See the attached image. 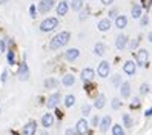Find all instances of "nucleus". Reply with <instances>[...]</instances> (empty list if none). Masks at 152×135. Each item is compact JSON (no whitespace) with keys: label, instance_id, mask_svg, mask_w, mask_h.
I'll use <instances>...</instances> for the list:
<instances>
[{"label":"nucleus","instance_id":"bb28decb","mask_svg":"<svg viewBox=\"0 0 152 135\" xmlns=\"http://www.w3.org/2000/svg\"><path fill=\"white\" fill-rule=\"evenodd\" d=\"M112 135H124L123 128H121L120 124H114L112 126Z\"/></svg>","mask_w":152,"mask_h":135},{"label":"nucleus","instance_id":"c9c22d12","mask_svg":"<svg viewBox=\"0 0 152 135\" xmlns=\"http://www.w3.org/2000/svg\"><path fill=\"white\" fill-rule=\"evenodd\" d=\"M138 104H140V100H138V98H134V101H132V107H138Z\"/></svg>","mask_w":152,"mask_h":135},{"label":"nucleus","instance_id":"4be33fe9","mask_svg":"<svg viewBox=\"0 0 152 135\" xmlns=\"http://www.w3.org/2000/svg\"><path fill=\"white\" fill-rule=\"evenodd\" d=\"M104 103H106V98H104V95L103 94H100L97 98H95V103H94V106L97 107V109H102V107L104 106Z\"/></svg>","mask_w":152,"mask_h":135},{"label":"nucleus","instance_id":"e433bc0d","mask_svg":"<svg viewBox=\"0 0 152 135\" xmlns=\"http://www.w3.org/2000/svg\"><path fill=\"white\" fill-rule=\"evenodd\" d=\"M66 135H77L75 129H66Z\"/></svg>","mask_w":152,"mask_h":135},{"label":"nucleus","instance_id":"2eb2a0df","mask_svg":"<svg viewBox=\"0 0 152 135\" xmlns=\"http://www.w3.org/2000/svg\"><path fill=\"white\" fill-rule=\"evenodd\" d=\"M68 9H69V5H68L66 0H63V2H58V5H57V14H58V15H66Z\"/></svg>","mask_w":152,"mask_h":135},{"label":"nucleus","instance_id":"ea45409f","mask_svg":"<svg viewBox=\"0 0 152 135\" xmlns=\"http://www.w3.org/2000/svg\"><path fill=\"white\" fill-rule=\"evenodd\" d=\"M112 2H114V0H102V3H103V5H111Z\"/></svg>","mask_w":152,"mask_h":135},{"label":"nucleus","instance_id":"423d86ee","mask_svg":"<svg viewBox=\"0 0 152 135\" xmlns=\"http://www.w3.org/2000/svg\"><path fill=\"white\" fill-rule=\"evenodd\" d=\"M35 129H37V123L35 121H29L23 126L22 129V135H34L35 134Z\"/></svg>","mask_w":152,"mask_h":135},{"label":"nucleus","instance_id":"a18cd8bd","mask_svg":"<svg viewBox=\"0 0 152 135\" xmlns=\"http://www.w3.org/2000/svg\"><path fill=\"white\" fill-rule=\"evenodd\" d=\"M148 40H149V43H152V32L148 34Z\"/></svg>","mask_w":152,"mask_h":135},{"label":"nucleus","instance_id":"a19ab883","mask_svg":"<svg viewBox=\"0 0 152 135\" xmlns=\"http://www.w3.org/2000/svg\"><path fill=\"white\" fill-rule=\"evenodd\" d=\"M92 124H94V126L98 124V117H94V118H92Z\"/></svg>","mask_w":152,"mask_h":135},{"label":"nucleus","instance_id":"79ce46f5","mask_svg":"<svg viewBox=\"0 0 152 135\" xmlns=\"http://www.w3.org/2000/svg\"><path fill=\"white\" fill-rule=\"evenodd\" d=\"M145 115H146V117H151V115H152V107H149V109L146 111V114H145Z\"/></svg>","mask_w":152,"mask_h":135},{"label":"nucleus","instance_id":"4c0bfd02","mask_svg":"<svg viewBox=\"0 0 152 135\" xmlns=\"http://www.w3.org/2000/svg\"><path fill=\"white\" fill-rule=\"evenodd\" d=\"M6 78H8V71H3L2 72V82H6Z\"/></svg>","mask_w":152,"mask_h":135},{"label":"nucleus","instance_id":"0eeeda50","mask_svg":"<svg viewBox=\"0 0 152 135\" xmlns=\"http://www.w3.org/2000/svg\"><path fill=\"white\" fill-rule=\"evenodd\" d=\"M148 58H149V52L146 49H140L137 52V60H138V65L140 66H146Z\"/></svg>","mask_w":152,"mask_h":135},{"label":"nucleus","instance_id":"72a5a7b5","mask_svg":"<svg viewBox=\"0 0 152 135\" xmlns=\"http://www.w3.org/2000/svg\"><path fill=\"white\" fill-rule=\"evenodd\" d=\"M6 49V40L3 39L2 42H0V52H2V51H5Z\"/></svg>","mask_w":152,"mask_h":135},{"label":"nucleus","instance_id":"9d476101","mask_svg":"<svg viewBox=\"0 0 152 135\" xmlns=\"http://www.w3.org/2000/svg\"><path fill=\"white\" fill-rule=\"evenodd\" d=\"M80 78L83 80V82H92V78H94V69H91V68H85L83 71H82V75H80Z\"/></svg>","mask_w":152,"mask_h":135},{"label":"nucleus","instance_id":"473e14b6","mask_svg":"<svg viewBox=\"0 0 152 135\" xmlns=\"http://www.w3.org/2000/svg\"><path fill=\"white\" fill-rule=\"evenodd\" d=\"M29 12H31V17H32V19H35V15H37V14H35V6H34V5L29 6Z\"/></svg>","mask_w":152,"mask_h":135},{"label":"nucleus","instance_id":"412c9836","mask_svg":"<svg viewBox=\"0 0 152 135\" xmlns=\"http://www.w3.org/2000/svg\"><path fill=\"white\" fill-rule=\"evenodd\" d=\"M61 83H63L65 86H72V85L75 83V77H74L72 74H66V75L63 77V80H61Z\"/></svg>","mask_w":152,"mask_h":135},{"label":"nucleus","instance_id":"f704fd0d","mask_svg":"<svg viewBox=\"0 0 152 135\" xmlns=\"http://www.w3.org/2000/svg\"><path fill=\"white\" fill-rule=\"evenodd\" d=\"M109 17H111V19H117V17H118V15H117V9H112V11L109 12Z\"/></svg>","mask_w":152,"mask_h":135},{"label":"nucleus","instance_id":"f03ea898","mask_svg":"<svg viewBox=\"0 0 152 135\" xmlns=\"http://www.w3.org/2000/svg\"><path fill=\"white\" fill-rule=\"evenodd\" d=\"M57 26H58V20L56 19V17H48V19H45L40 23V31L49 32V31H54Z\"/></svg>","mask_w":152,"mask_h":135},{"label":"nucleus","instance_id":"20e7f679","mask_svg":"<svg viewBox=\"0 0 152 135\" xmlns=\"http://www.w3.org/2000/svg\"><path fill=\"white\" fill-rule=\"evenodd\" d=\"M109 63L108 61H102L100 65H98V68H97V74L100 75L102 78H106L109 75Z\"/></svg>","mask_w":152,"mask_h":135},{"label":"nucleus","instance_id":"1a4fd4ad","mask_svg":"<svg viewBox=\"0 0 152 135\" xmlns=\"http://www.w3.org/2000/svg\"><path fill=\"white\" fill-rule=\"evenodd\" d=\"M75 132H77L78 135H85V134L88 132V121H86L85 118H82V120H78V121H77Z\"/></svg>","mask_w":152,"mask_h":135},{"label":"nucleus","instance_id":"c756f323","mask_svg":"<svg viewBox=\"0 0 152 135\" xmlns=\"http://www.w3.org/2000/svg\"><path fill=\"white\" fill-rule=\"evenodd\" d=\"M8 63L10 65H14V51H8Z\"/></svg>","mask_w":152,"mask_h":135},{"label":"nucleus","instance_id":"58836bf2","mask_svg":"<svg viewBox=\"0 0 152 135\" xmlns=\"http://www.w3.org/2000/svg\"><path fill=\"white\" fill-rule=\"evenodd\" d=\"M148 92V85H141V94H146Z\"/></svg>","mask_w":152,"mask_h":135},{"label":"nucleus","instance_id":"aec40b11","mask_svg":"<svg viewBox=\"0 0 152 135\" xmlns=\"http://www.w3.org/2000/svg\"><path fill=\"white\" fill-rule=\"evenodd\" d=\"M131 14H132L134 19H140V17L143 15V8L140 5H134L132 9H131Z\"/></svg>","mask_w":152,"mask_h":135},{"label":"nucleus","instance_id":"4468645a","mask_svg":"<svg viewBox=\"0 0 152 135\" xmlns=\"http://www.w3.org/2000/svg\"><path fill=\"white\" fill-rule=\"evenodd\" d=\"M54 124V115L52 114H45L42 117V126H45V128H51V126Z\"/></svg>","mask_w":152,"mask_h":135},{"label":"nucleus","instance_id":"f257e3e1","mask_svg":"<svg viewBox=\"0 0 152 135\" xmlns=\"http://www.w3.org/2000/svg\"><path fill=\"white\" fill-rule=\"evenodd\" d=\"M69 39H71V34H69L68 31H63V32L57 34L56 37L51 40L49 49H51V51H57V49H60V48H63L65 45L69 42Z\"/></svg>","mask_w":152,"mask_h":135},{"label":"nucleus","instance_id":"393cba45","mask_svg":"<svg viewBox=\"0 0 152 135\" xmlns=\"http://www.w3.org/2000/svg\"><path fill=\"white\" fill-rule=\"evenodd\" d=\"M71 8H72L74 11H80L83 8V0H72V3H71Z\"/></svg>","mask_w":152,"mask_h":135},{"label":"nucleus","instance_id":"6e6552de","mask_svg":"<svg viewBox=\"0 0 152 135\" xmlns=\"http://www.w3.org/2000/svg\"><path fill=\"white\" fill-rule=\"evenodd\" d=\"M123 72L126 74V75H134V74H135V63H134L132 60L124 61V65H123Z\"/></svg>","mask_w":152,"mask_h":135},{"label":"nucleus","instance_id":"39448f33","mask_svg":"<svg viewBox=\"0 0 152 135\" xmlns=\"http://www.w3.org/2000/svg\"><path fill=\"white\" fill-rule=\"evenodd\" d=\"M17 75H19V80H22V82H25V80H28V78H29V69H28V65H26L25 61L20 65Z\"/></svg>","mask_w":152,"mask_h":135},{"label":"nucleus","instance_id":"7ed1b4c3","mask_svg":"<svg viewBox=\"0 0 152 135\" xmlns=\"http://www.w3.org/2000/svg\"><path fill=\"white\" fill-rule=\"evenodd\" d=\"M52 6H54V0H40L37 8L40 14H46L48 11H51Z\"/></svg>","mask_w":152,"mask_h":135},{"label":"nucleus","instance_id":"5701e85b","mask_svg":"<svg viewBox=\"0 0 152 135\" xmlns=\"http://www.w3.org/2000/svg\"><path fill=\"white\" fill-rule=\"evenodd\" d=\"M104 45L102 43V42H98V43H95V46H94V52H95V55H103L104 54Z\"/></svg>","mask_w":152,"mask_h":135},{"label":"nucleus","instance_id":"f8f14e48","mask_svg":"<svg viewBox=\"0 0 152 135\" xmlns=\"http://www.w3.org/2000/svg\"><path fill=\"white\" fill-rule=\"evenodd\" d=\"M58 101H60V94H58V92H56V94H52V95L48 98L46 106L49 107V109H54V107L58 104Z\"/></svg>","mask_w":152,"mask_h":135},{"label":"nucleus","instance_id":"dca6fc26","mask_svg":"<svg viewBox=\"0 0 152 135\" xmlns=\"http://www.w3.org/2000/svg\"><path fill=\"white\" fill-rule=\"evenodd\" d=\"M97 28H98V31H102V32L109 31V29H111V22H109V19L100 20V22H98V25H97Z\"/></svg>","mask_w":152,"mask_h":135},{"label":"nucleus","instance_id":"2f4dec72","mask_svg":"<svg viewBox=\"0 0 152 135\" xmlns=\"http://www.w3.org/2000/svg\"><path fill=\"white\" fill-rule=\"evenodd\" d=\"M111 82H112V85H118V83H120V75L115 74V77H112Z\"/></svg>","mask_w":152,"mask_h":135},{"label":"nucleus","instance_id":"c03bdc74","mask_svg":"<svg viewBox=\"0 0 152 135\" xmlns=\"http://www.w3.org/2000/svg\"><path fill=\"white\" fill-rule=\"evenodd\" d=\"M146 23H148V17H143V19H141V25L145 26Z\"/></svg>","mask_w":152,"mask_h":135},{"label":"nucleus","instance_id":"37998d69","mask_svg":"<svg viewBox=\"0 0 152 135\" xmlns=\"http://www.w3.org/2000/svg\"><path fill=\"white\" fill-rule=\"evenodd\" d=\"M131 48H132V49H135V48H137V40H134V42L131 43Z\"/></svg>","mask_w":152,"mask_h":135},{"label":"nucleus","instance_id":"ddd939ff","mask_svg":"<svg viewBox=\"0 0 152 135\" xmlns=\"http://www.w3.org/2000/svg\"><path fill=\"white\" fill-rule=\"evenodd\" d=\"M126 43H128V37H126V35H123V34L117 35V39H115V48L121 51V49H124Z\"/></svg>","mask_w":152,"mask_h":135},{"label":"nucleus","instance_id":"7c9ffc66","mask_svg":"<svg viewBox=\"0 0 152 135\" xmlns=\"http://www.w3.org/2000/svg\"><path fill=\"white\" fill-rule=\"evenodd\" d=\"M120 100H117V98H114V100H112V107H114V109H118V107H120Z\"/></svg>","mask_w":152,"mask_h":135},{"label":"nucleus","instance_id":"9b49d317","mask_svg":"<svg viewBox=\"0 0 152 135\" xmlns=\"http://www.w3.org/2000/svg\"><path fill=\"white\" fill-rule=\"evenodd\" d=\"M78 55H80V51H78L77 48H71V49H68V51H66L65 58H66L68 61H74V60H77V58H78Z\"/></svg>","mask_w":152,"mask_h":135},{"label":"nucleus","instance_id":"cd10ccee","mask_svg":"<svg viewBox=\"0 0 152 135\" xmlns=\"http://www.w3.org/2000/svg\"><path fill=\"white\" fill-rule=\"evenodd\" d=\"M123 123H124V126H126V128H131V126H132V118H131V115L124 114V115H123Z\"/></svg>","mask_w":152,"mask_h":135},{"label":"nucleus","instance_id":"a878e982","mask_svg":"<svg viewBox=\"0 0 152 135\" xmlns=\"http://www.w3.org/2000/svg\"><path fill=\"white\" fill-rule=\"evenodd\" d=\"M74 103H75V97H74V95H66V97H65V106H66V107L74 106Z\"/></svg>","mask_w":152,"mask_h":135},{"label":"nucleus","instance_id":"a211bd4d","mask_svg":"<svg viewBox=\"0 0 152 135\" xmlns=\"http://www.w3.org/2000/svg\"><path fill=\"white\" fill-rule=\"evenodd\" d=\"M115 26H117L118 29H123L128 26V19L124 15H118L117 19H115Z\"/></svg>","mask_w":152,"mask_h":135},{"label":"nucleus","instance_id":"b1692460","mask_svg":"<svg viewBox=\"0 0 152 135\" xmlns=\"http://www.w3.org/2000/svg\"><path fill=\"white\" fill-rule=\"evenodd\" d=\"M57 85H58V82L56 78H46L45 80V88L46 89H54V88H57Z\"/></svg>","mask_w":152,"mask_h":135},{"label":"nucleus","instance_id":"c85d7f7f","mask_svg":"<svg viewBox=\"0 0 152 135\" xmlns=\"http://www.w3.org/2000/svg\"><path fill=\"white\" fill-rule=\"evenodd\" d=\"M82 114H83L85 117L91 114V106H89V104H85V106L82 107Z\"/></svg>","mask_w":152,"mask_h":135},{"label":"nucleus","instance_id":"f3484780","mask_svg":"<svg viewBox=\"0 0 152 135\" xmlns=\"http://www.w3.org/2000/svg\"><path fill=\"white\" fill-rule=\"evenodd\" d=\"M111 117L109 115H104L103 117V118H102V121H100V131L102 132H106V131H108L109 129V126H111Z\"/></svg>","mask_w":152,"mask_h":135},{"label":"nucleus","instance_id":"6ab92c4d","mask_svg":"<svg viewBox=\"0 0 152 135\" xmlns=\"http://www.w3.org/2000/svg\"><path fill=\"white\" fill-rule=\"evenodd\" d=\"M120 92H121V97H123V98H129V95H131V85H129L128 82H126V83H121Z\"/></svg>","mask_w":152,"mask_h":135},{"label":"nucleus","instance_id":"49530a36","mask_svg":"<svg viewBox=\"0 0 152 135\" xmlns=\"http://www.w3.org/2000/svg\"><path fill=\"white\" fill-rule=\"evenodd\" d=\"M40 135H48V132H42Z\"/></svg>","mask_w":152,"mask_h":135}]
</instances>
